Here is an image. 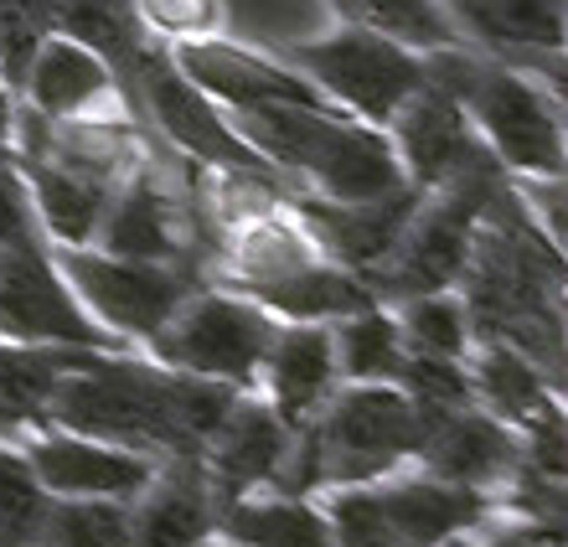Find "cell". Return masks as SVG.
<instances>
[{
    "mask_svg": "<svg viewBox=\"0 0 568 547\" xmlns=\"http://www.w3.org/2000/svg\"><path fill=\"white\" fill-rule=\"evenodd\" d=\"M239 387L186 377L145 352H83L62 372L42 424L120 444L145 459L202 455Z\"/></svg>",
    "mask_w": 568,
    "mask_h": 547,
    "instance_id": "6da1fadb",
    "label": "cell"
},
{
    "mask_svg": "<svg viewBox=\"0 0 568 547\" xmlns=\"http://www.w3.org/2000/svg\"><path fill=\"white\" fill-rule=\"evenodd\" d=\"M227 119L280 171L290 192L326 202H373L408 186L388 130L352 119L336 104H258L233 109Z\"/></svg>",
    "mask_w": 568,
    "mask_h": 547,
    "instance_id": "7a4b0ae2",
    "label": "cell"
},
{
    "mask_svg": "<svg viewBox=\"0 0 568 547\" xmlns=\"http://www.w3.org/2000/svg\"><path fill=\"white\" fill-rule=\"evenodd\" d=\"M434 414L439 408H419L398 383H336V393L290 434L274 486L315 496L404 470L419 455Z\"/></svg>",
    "mask_w": 568,
    "mask_h": 547,
    "instance_id": "3957f363",
    "label": "cell"
},
{
    "mask_svg": "<svg viewBox=\"0 0 568 547\" xmlns=\"http://www.w3.org/2000/svg\"><path fill=\"white\" fill-rule=\"evenodd\" d=\"M434 89H445L480 145L496 155V165L517 181H548L568 171L564 145V99L558 83L538 78L532 68L501 62L480 47H445L424 58Z\"/></svg>",
    "mask_w": 568,
    "mask_h": 547,
    "instance_id": "277c9868",
    "label": "cell"
},
{
    "mask_svg": "<svg viewBox=\"0 0 568 547\" xmlns=\"http://www.w3.org/2000/svg\"><path fill=\"white\" fill-rule=\"evenodd\" d=\"M315 502L331 521V547H455L501 517L496 496L434 480L414 465L315 490Z\"/></svg>",
    "mask_w": 568,
    "mask_h": 547,
    "instance_id": "5b68a950",
    "label": "cell"
},
{
    "mask_svg": "<svg viewBox=\"0 0 568 547\" xmlns=\"http://www.w3.org/2000/svg\"><path fill=\"white\" fill-rule=\"evenodd\" d=\"M274 331H280V315H270L254 300L233 295L223 284L202 280L140 352L155 356L171 372L207 377V383L248 393L258 383V367H264Z\"/></svg>",
    "mask_w": 568,
    "mask_h": 547,
    "instance_id": "8992f818",
    "label": "cell"
},
{
    "mask_svg": "<svg viewBox=\"0 0 568 547\" xmlns=\"http://www.w3.org/2000/svg\"><path fill=\"white\" fill-rule=\"evenodd\" d=\"M326 104L346 109L352 119H367L388 130V119L424 89V58L408 47L377 37V31L342 21L336 31L305 37V42L274 47Z\"/></svg>",
    "mask_w": 568,
    "mask_h": 547,
    "instance_id": "52a82bcc",
    "label": "cell"
},
{
    "mask_svg": "<svg viewBox=\"0 0 568 547\" xmlns=\"http://www.w3.org/2000/svg\"><path fill=\"white\" fill-rule=\"evenodd\" d=\"M62 280L73 300L89 311L93 326H104L124 346H145L171 321L181 300L202 284L196 264H155V259H124L93 243H52Z\"/></svg>",
    "mask_w": 568,
    "mask_h": 547,
    "instance_id": "ba28073f",
    "label": "cell"
},
{
    "mask_svg": "<svg viewBox=\"0 0 568 547\" xmlns=\"http://www.w3.org/2000/svg\"><path fill=\"white\" fill-rule=\"evenodd\" d=\"M16 104H27L42 119H135L114 62L62 31H47L37 42L27 73L16 83Z\"/></svg>",
    "mask_w": 568,
    "mask_h": 547,
    "instance_id": "9c48e42d",
    "label": "cell"
},
{
    "mask_svg": "<svg viewBox=\"0 0 568 547\" xmlns=\"http://www.w3.org/2000/svg\"><path fill=\"white\" fill-rule=\"evenodd\" d=\"M523 434L501 424L496 414H486L480 403H465V408H439L424 429V444L414 455V470L434 475V480H449V486H470L486 490L501 502V490L511 486V475L523 470Z\"/></svg>",
    "mask_w": 568,
    "mask_h": 547,
    "instance_id": "30bf717a",
    "label": "cell"
},
{
    "mask_svg": "<svg viewBox=\"0 0 568 547\" xmlns=\"http://www.w3.org/2000/svg\"><path fill=\"white\" fill-rule=\"evenodd\" d=\"M171 62L227 114L258 104H326L280 52L227 42L223 31L217 37H196V42H171Z\"/></svg>",
    "mask_w": 568,
    "mask_h": 547,
    "instance_id": "8fae6325",
    "label": "cell"
},
{
    "mask_svg": "<svg viewBox=\"0 0 568 547\" xmlns=\"http://www.w3.org/2000/svg\"><path fill=\"white\" fill-rule=\"evenodd\" d=\"M445 11L465 47L532 68L564 89L568 0H445Z\"/></svg>",
    "mask_w": 568,
    "mask_h": 547,
    "instance_id": "7c38bea8",
    "label": "cell"
},
{
    "mask_svg": "<svg viewBox=\"0 0 568 547\" xmlns=\"http://www.w3.org/2000/svg\"><path fill=\"white\" fill-rule=\"evenodd\" d=\"M388 140L398 165H404V181L419 192L445 186V181L480 171V165H496V155L480 145V134L470 130L460 104L445 89H434L429 73H424V89L388 119Z\"/></svg>",
    "mask_w": 568,
    "mask_h": 547,
    "instance_id": "4fadbf2b",
    "label": "cell"
},
{
    "mask_svg": "<svg viewBox=\"0 0 568 547\" xmlns=\"http://www.w3.org/2000/svg\"><path fill=\"white\" fill-rule=\"evenodd\" d=\"M223 496L202 455H165L130 496V543L124 547H202L217 537Z\"/></svg>",
    "mask_w": 568,
    "mask_h": 547,
    "instance_id": "5bb4252c",
    "label": "cell"
},
{
    "mask_svg": "<svg viewBox=\"0 0 568 547\" xmlns=\"http://www.w3.org/2000/svg\"><path fill=\"white\" fill-rule=\"evenodd\" d=\"M16 444H21V455H27L31 475L42 480L47 496H114V502H130L145 486V475L155 470V459L120 449V444L89 439V434H73L62 424H37Z\"/></svg>",
    "mask_w": 568,
    "mask_h": 547,
    "instance_id": "9a60e30c",
    "label": "cell"
},
{
    "mask_svg": "<svg viewBox=\"0 0 568 547\" xmlns=\"http://www.w3.org/2000/svg\"><path fill=\"white\" fill-rule=\"evenodd\" d=\"M290 455V424L274 414L270 403L258 398L254 387L227 403L223 424L212 429V439L202 444V465H207L217 496H243V490L274 486Z\"/></svg>",
    "mask_w": 568,
    "mask_h": 547,
    "instance_id": "2e32d148",
    "label": "cell"
},
{
    "mask_svg": "<svg viewBox=\"0 0 568 547\" xmlns=\"http://www.w3.org/2000/svg\"><path fill=\"white\" fill-rule=\"evenodd\" d=\"M336 356H331L326 321H280L264 367H258L254 393L290 424V434L336 393Z\"/></svg>",
    "mask_w": 568,
    "mask_h": 547,
    "instance_id": "e0dca14e",
    "label": "cell"
},
{
    "mask_svg": "<svg viewBox=\"0 0 568 547\" xmlns=\"http://www.w3.org/2000/svg\"><path fill=\"white\" fill-rule=\"evenodd\" d=\"M11 165L21 186L31 196V212L42 222L47 243H93L104 207L120 181H104L93 171H78V165H62L52 155H21L11 150Z\"/></svg>",
    "mask_w": 568,
    "mask_h": 547,
    "instance_id": "ac0fdd59",
    "label": "cell"
},
{
    "mask_svg": "<svg viewBox=\"0 0 568 547\" xmlns=\"http://www.w3.org/2000/svg\"><path fill=\"white\" fill-rule=\"evenodd\" d=\"M217 537L239 547H331V521L305 490L258 486L227 496L217 511Z\"/></svg>",
    "mask_w": 568,
    "mask_h": 547,
    "instance_id": "d6986e66",
    "label": "cell"
},
{
    "mask_svg": "<svg viewBox=\"0 0 568 547\" xmlns=\"http://www.w3.org/2000/svg\"><path fill=\"white\" fill-rule=\"evenodd\" d=\"M31 11V21L42 31H62L73 42H89L93 52H104L114 62L120 83L130 78V68L140 62L155 37L145 31V21L135 16V0H21Z\"/></svg>",
    "mask_w": 568,
    "mask_h": 547,
    "instance_id": "ffe728a7",
    "label": "cell"
},
{
    "mask_svg": "<svg viewBox=\"0 0 568 547\" xmlns=\"http://www.w3.org/2000/svg\"><path fill=\"white\" fill-rule=\"evenodd\" d=\"M78 346L47 341H0V439H21L47 418L62 372L78 362Z\"/></svg>",
    "mask_w": 568,
    "mask_h": 547,
    "instance_id": "44dd1931",
    "label": "cell"
},
{
    "mask_svg": "<svg viewBox=\"0 0 568 547\" xmlns=\"http://www.w3.org/2000/svg\"><path fill=\"white\" fill-rule=\"evenodd\" d=\"M331 331V356H336V377L342 383H398L408 362L404 331L393 305L373 300L362 311H346L336 321H326Z\"/></svg>",
    "mask_w": 568,
    "mask_h": 547,
    "instance_id": "7402d4cb",
    "label": "cell"
},
{
    "mask_svg": "<svg viewBox=\"0 0 568 547\" xmlns=\"http://www.w3.org/2000/svg\"><path fill=\"white\" fill-rule=\"evenodd\" d=\"M342 21H357V27L388 37V42L408 47V52H445V47H460V31L449 21L445 0H326Z\"/></svg>",
    "mask_w": 568,
    "mask_h": 547,
    "instance_id": "603a6c76",
    "label": "cell"
},
{
    "mask_svg": "<svg viewBox=\"0 0 568 547\" xmlns=\"http://www.w3.org/2000/svg\"><path fill=\"white\" fill-rule=\"evenodd\" d=\"M398 331H404L408 356H439V362H465L476 346V326L465 311L460 290H434V295H414L393 305Z\"/></svg>",
    "mask_w": 568,
    "mask_h": 547,
    "instance_id": "cb8c5ba5",
    "label": "cell"
},
{
    "mask_svg": "<svg viewBox=\"0 0 568 547\" xmlns=\"http://www.w3.org/2000/svg\"><path fill=\"white\" fill-rule=\"evenodd\" d=\"M130 502L114 496H47L37 547H124Z\"/></svg>",
    "mask_w": 568,
    "mask_h": 547,
    "instance_id": "d4e9b609",
    "label": "cell"
},
{
    "mask_svg": "<svg viewBox=\"0 0 568 547\" xmlns=\"http://www.w3.org/2000/svg\"><path fill=\"white\" fill-rule=\"evenodd\" d=\"M47 490L16 439H0V547H37Z\"/></svg>",
    "mask_w": 568,
    "mask_h": 547,
    "instance_id": "484cf974",
    "label": "cell"
},
{
    "mask_svg": "<svg viewBox=\"0 0 568 547\" xmlns=\"http://www.w3.org/2000/svg\"><path fill=\"white\" fill-rule=\"evenodd\" d=\"M135 16L155 42H196V37H217L227 27L223 0H135Z\"/></svg>",
    "mask_w": 568,
    "mask_h": 547,
    "instance_id": "4316f807",
    "label": "cell"
},
{
    "mask_svg": "<svg viewBox=\"0 0 568 547\" xmlns=\"http://www.w3.org/2000/svg\"><path fill=\"white\" fill-rule=\"evenodd\" d=\"M480 537V533H476ZM476 537H465V547H558V537H542V521H523V527H507V533H496L491 543H476Z\"/></svg>",
    "mask_w": 568,
    "mask_h": 547,
    "instance_id": "83f0119b",
    "label": "cell"
},
{
    "mask_svg": "<svg viewBox=\"0 0 568 547\" xmlns=\"http://www.w3.org/2000/svg\"><path fill=\"white\" fill-rule=\"evenodd\" d=\"M202 547H239V543H227V537H212V543H202Z\"/></svg>",
    "mask_w": 568,
    "mask_h": 547,
    "instance_id": "f1b7e54d",
    "label": "cell"
},
{
    "mask_svg": "<svg viewBox=\"0 0 568 547\" xmlns=\"http://www.w3.org/2000/svg\"><path fill=\"white\" fill-rule=\"evenodd\" d=\"M6 155H11V150H6V145H0V161H6Z\"/></svg>",
    "mask_w": 568,
    "mask_h": 547,
    "instance_id": "f546056e",
    "label": "cell"
},
{
    "mask_svg": "<svg viewBox=\"0 0 568 547\" xmlns=\"http://www.w3.org/2000/svg\"><path fill=\"white\" fill-rule=\"evenodd\" d=\"M455 547H465V543H455Z\"/></svg>",
    "mask_w": 568,
    "mask_h": 547,
    "instance_id": "4dcf8cb0",
    "label": "cell"
}]
</instances>
